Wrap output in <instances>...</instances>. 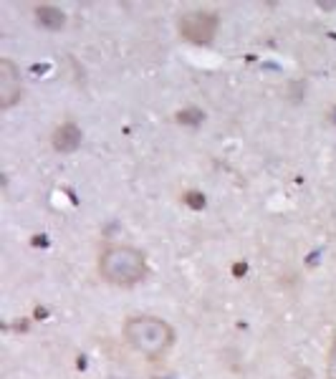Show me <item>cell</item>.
Instances as JSON below:
<instances>
[{"mask_svg":"<svg viewBox=\"0 0 336 379\" xmlns=\"http://www.w3.org/2000/svg\"><path fill=\"white\" fill-rule=\"evenodd\" d=\"M81 130L76 127V124H71V121H66V124H61L56 132H53V137H51V145H53V149L56 152H76L81 147Z\"/></svg>","mask_w":336,"mask_h":379,"instance_id":"cell-5","label":"cell"},{"mask_svg":"<svg viewBox=\"0 0 336 379\" xmlns=\"http://www.w3.org/2000/svg\"><path fill=\"white\" fill-rule=\"evenodd\" d=\"M184 202H187L190 208L200 210V208H205V195H200V193H187V195H184Z\"/></svg>","mask_w":336,"mask_h":379,"instance_id":"cell-7","label":"cell"},{"mask_svg":"<svg viewBox=\"0 0 336 379\" xmlns=\"http://www.w3.org/2000/svg\"><path fill=\"white\" fill-rule=\"evenodd\" d=\"M23 99L21 71L10 58H0V109L8 112Z\"/></svg>","mask_w":336,"mask_h":379,"instance_id":"cell-4","label":"cell"},{"mask_svg":"<svg viewBox=\"0 0 336 379\" xmlns=\"http://www.w3.org/2000/svg\"><path fill=\"white\" fill-rule=\"evenodd\" d=\"M328 379H336V341L328 352Z\"/></svg>","mask_w":336,"mask_h":379,"instance_id":"cell-8","label":"cell"},{"mask_svg":"<svg viewBox=\"0 0 336 379\" xmlns=\"http://www.w3.org/2000/svg\"><path fill=\"white\" fill-rule=\"evenodd\" d=\"M220 18L213 10H184L177 18V31L190 43H210L215 38Z\"/></svg>","mask_w":336,"mask_h":379,"instance_id":"cell-3","label":"cell"},{"mask_svg":"<svg viewBox=\"0 0 336 379\" xmlns=\"http://www.w3.org/2000/svg\"><path fill=\"white\" fill-rule=\"evenodd\" d=\"M36 21H38L40 28H48V31H61L66 25L64 10H58L56 5H38L36 8Z\"/></svg>","mask_w":336,"mask_h":379,"instance_id":"cell-6","label":"cell"},{"mask_svg":"<svg viewBox=\"0 0 336 379\" xmlns=\"http://www.w3.org/2000/svg\"><path fill=\"white\" fill-rule=\"evenodd\" d=\"M124 339L139 354L160 359L175 344V329L160 316H132L124 323Z\"/></svg>","mask_w":336,"mask_h":379,"instance_id":"cell-1","label":"cell"},{"mask_svg":"<svg viewBox=\"0 0 336 379\" xmlns=\"http://www.w3.org/2000/svg\"><path fill=\"white\" fill-rule=\"evenodd\" d=\"M99 273L112 286H134L147 276V258L132 245H112L99 258Z\"/></svg>","mask_w":336,"mask_h":379,"instance_id":"cell-2","label":"cell"},{"mask_svg":"<svg viewBox=\"0 0 336 379\" xmlns=\"http://www.w3.org/2000/svg\"><path fill=\"white\" fill-rule=\"evenodd\" d=\"M180 121H192V124H197V121H202V114L200 112H180Z\"/></svg>","mask_w":336,"mask_h":379,"instance_id":"cell-9","label":"cell"}]
</instances>
